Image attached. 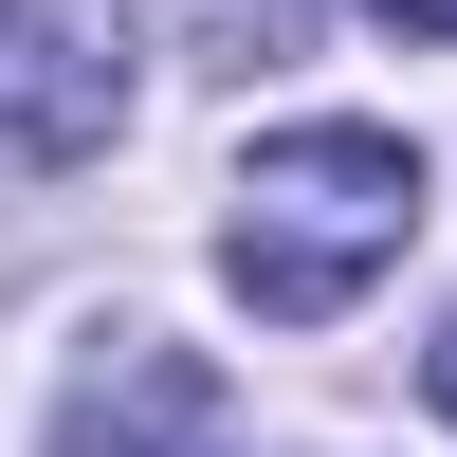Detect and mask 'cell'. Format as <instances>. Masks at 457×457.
<instances>
[{"label":"cell","mask_w":457,"mask_h":457,"mask_svg":"<svg viewBox=\"0 0 457 457\" xmlns=\"http://www.w3.org/2000/svg\"><path fill=\"white\" fill-rule=\"evenodd\" d=\"M129 129V19L110 0H0V183H55Z\"/></svg>","instance_id":"7a4b0ae2"},{"label":"cell","mask_w":457,"mask_h":457,"mask_svg":"<svg viewBox=\"0 0 457 457\" xmlns=\"http://www.w3.org/2000/svg\"><path fill=\"white\" fill-rule=\"evenodd\" d=\"M202 421H220V366L165 348V329H110V366L55 403V457H183Z\"/></svg>","instance_id":"3957f363"},{"label":"cell","mask_w":457,"mask_h":457,"mask_svg":"<svg viewBox=\"0 0 457 457\" xmlns=\"http://www.w3.org/2000/svg\"><path fill=\"white\" fill-rule=\"evenodd\" d=\"M403 238H421V146L403 129H275L238 165L220 275L256 293V329H329V312H366V275Z\"/></svg>","instance_id":"6da1fadb"},{"label":"cell","mask_w":457,"mask_h":457,"mask_svg":"<svg viewBox=\"0 0 457 457\" xmlns=\"http://www.w3.org/2000/svg\"><path fill=\"white\" fill-rule=\"evenodd\" d=\"M421 403H439V421H457V312H439V348H421Z\"/></svg>","instance_id":"5b68a950"},{"label":"cell","mask_w":457,"mask_h":457,"mask_svg":"<svg viewBox=\"0 0 457 457\" xmlns=\"http://www.w3.org/2000/svg\"><path fill=\"white\" fill-rule=\"evenodd\" d=\"M293 37H312V0H202V55H256V73H275Z\"/></svg>","instance_id":"277c9868"},{"label":"cell","mask_w":457,"mask_h":457,"mask_svg":"<svg viewBox=\"0 0 457 457\" xmlns=\"http://www.w3.org/2000/svg\"><path fill=\"white\" fill-rule=\"evenodd\" d=\"M366 19H403V37H457V0H366Z\"/></svg>","instance_id":"8992f818"}]
</instances>
